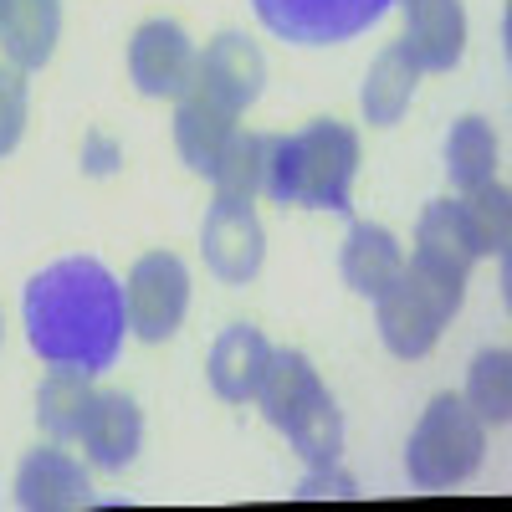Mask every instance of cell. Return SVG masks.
<instances>
[{
	"mask_svg": "<svg viewBox=\"0 0 512 512\" xmlns=\"http://www.w3.org/2000/svg\"><path fill=\"white\" fill-rule=\"evenodd\" d=\"M190 308V272L175 251H149L134 262L123 282V313L144 344H164L169 333L185 323Z\"/></svg>",
	"mask_w": 512,
	"mask_h": 512,
	"instance_id": "8992f818",
	"label": "cell"
},
{
	"mask_svg": "<svg viewBox=\"0 0 512 512\" xmlns=\"http://www.w3.org/2000/svg\"><path fill=\"white\" fill-rule=\"evenodd\" d=\"M267 359H272V344L262 338V328L251 323H236L216 338V349H210V390L231 405H246L256 400V384L267 374Z\"/></svg>",
	"mask_w": 512,
	"mask_h": 512,
	"instance_id": "9a60e30c",
	"label": "cell"
},
{
	"mask_svg": "<svg viewBox=\"0 0 512 512\" xmlns=\"http://www.w3.org/2000/svg\"><path fill=\"white\" fill-rule=\"evenodd\" d=\"M466 200V210H472V221H477V231H482V241H487V256H502L507 251V236H512V210H507V185L492 175L487 185H477V190H466L461 195Z\"/></svg>",
	"mask_w": 512,
	"mask_h": 512,
	"instance_id": "cb8c5ba5",
	"label": "cell"
},
{
	"mask_svg": "<svg viewBox=\"0 0 512 512\" xmlns=\"http://www.w3.org/2000/svg\"><path fill=\"white\" fill-rule=\"evenodd\" d=\"M0 11H6V0H0Z\"/></svg>",
	"mask_w": 512,
	"mask_h": 512,
	"instance_id": "4316f807",
	"label": "cell"
},
{
	"mask_svg": "<svg viewBox=\"0 0 512 512\" xmlns=\"http://www.w3.org/2000/svg\"><path fill=\"white\" fill-rule=\"evenodd\" d=\"M415 256L420 262H431L441 272H456L466 277L482 256H487V241L472 221V210H466V200H436L425 205L420 216V231H415Z\"/></svg>",
	"mask_w": 512,
	"mask_h": 512,
	"instance_id": "8fae6325",
	"label": "cell"
},
{
	"mask_svg": "<svg viewBox=\"0 0 512 512\" xmlns=\"http://www.w3.org/2000/svg\"><path fill=\"white\" fill-rule=\"evenodd\" d=\"M256 16L267 21L282 41L297 47H333L359 31H369L395 0H251Z\"/></svg>",
	"mask_w": 512,
	"mask_h": 512,
	"instance_id": "52a82bcc",
	"label": "cell"
},
{
	"mask_svg": "<svg viewBox=\"0 0 512 512\" xmlns=\"http://www.w3.org/2000/svg\"><path fill=\"white\" fill-rule=\"evenodd\" d=\"M77 441H82V451H88L93 466H103V472H123V466L139 456L144 415H139V405L128 400L123 390H98Z\"/></svg>",
	"mask_w": 512,
	"mask_h": 512,
	"instance_id": "7c38bea8",
	"label": "cell"
},
{
	"mask_svg": "<svg viewBox=\"0 0 512 512\" xmlns=\"http://www.w3.org/2000/svg\"><path fill=\"white\" fill-rule=\"evenodd\" d=\"M200 251H205V267L216 272L221 282H251L256 272H262L267 236H262V221H256L251 200L216 195V205L205 210Z\"/></svg>",
	"mask_w": 512,
	"mask_h": 512,
	"instance_id": "9c48e42d",
	"label": "cell"
},
{
	"mask_svg": "<svg viewBox=\"0 0 512 512\" xmlns=\"http://www.w3.org/2000/svg\"><path fill=\"white\" fill-rule=\"evenodd\" d=\"M26 338L47 364H72L103 374L123 344V287L93 256H67L26 282Z\"/></svg>",
	"mask_w": 512,
	"mask_h": 512,
	"instance_id": "6da1fadb",
	"label": "cell"
},
{
	"mask_svg": "<svg viewBox=\"0 0 512 512\" xmlns=\"http://www.w3.org/2000/svg\"><path fill=\"white\" fill-rule=\"evenodd\" d=\"M466 410H472L482 425H507L512 415V359L507 349H487L472 364V379H466Z\"/></svg>",
	"mask_w": 512,
	"mask_h": 512,
	"instance_id": "603a6c76",
	"label": "cell"
},
{
	"mask_svg": "<svg viewBox=\"0 0 512 512\" xmlns=\"http://www.w3.org/2000/svg\"><path fill=\"white\" fill-rule=\"evenodd\" d=\"M93 395L98 390H93V374L88 369L52 364V374L41 379V390H36V420H41V431H47L52 441H77Z\"/></svg>",
	"mask_w": 512,
	"mask_h": 512,
	"instance_id": "d6986e66",
	"label": "cell"
},
{
	"mask_svg": "<svg viewBox=\"0 0 512 512\" xmlns=\"http://www.w3.org/2000/svg\"><path fill=\"white\" fill-rule=\"evenodd\" d=\"M256 405H262V415L297 446V456L308 466H338V451H344V415H338L333 395L323 390V379L308 364V354L272 349L267 374L256 384Z\"/></svg>",
	"mask_w": 512,
	"mask_h": 512,
	"instance_id": "3957f363",
	"label": "cell"
},
{
	"mask_svg": "<svg viewBox=\"0 0 512 512\" xmlns=\"http://www.w3.org/2000/svg\"><path fill=\"white\" fill-rule=\"evenodd\" d=\"M446 175H451V185L461 195L487 185L497 175V139H492V128L482 118L451 123V134H446Z\"/></svg>",
	"mask_w": 512,
	"mask_h": 512,
	"instance_id": "44dd1931",
	"label": "cell"
},
{
	"mask_svg": "<svg viewBox=\"0 0 512 512\" xmlns=\"http://www.w3.org/2000/svg\"><path fill=\"white\" fill-rule=\"evenodd\" d=\"M88 472L62 451V441L41 446L21 461L16 472V502L26 512H67V507H88Z\"/></svg>",
	"mask_w": 512,
	"mask_h": 512,
	"instance_id": "5bb4252c",
	"label": "cell"
},
{
	"mask_svg": "<svg viewBox=\"0 0 512 512\" xmlns=\"http://www.w3.org/2000/svg\"><path fill=\"white\" fill-rule=\"evenodd\" d=\"M405 267V251L400 241L384 231V226H369V221H354L349 241H344V282L359 292V297H379Z\"/></svg>",
	"mask_w": 512,
	"mask_h": 512,
	"instance_id": "ffe728a7",
	"label": "cell"
},
{
	"mask_svg": "<svg viewBox=\"0 0 512 512\" xmlns=\"http://www.w3.org/2000/svg\"><path fill=\"white\" fill-rule=\"evenodd\" d=\"M405 47L420 72H451L466 52V11L461 0H400Z\"/></svg>",
	"mask_w": 512,
	"mask_h": 512,
	"instance_id": "4fadbf2b",
	"label": "cell"
},
{
	"mask_svg": "<svg viewBox=\"0 0 512 512\" xmlns=\"http://www.w3.org/2000/svg\"><path fill=\"white\" fill-rule=\"evenodd\" d=\"M62 36V0H6L0 11V47H6L11 67L36 72L47 67Z\"/></svg>",
	"mask_w": 512,
	"mask_h": 512,
	"instance_id": "2e32d148",
	"label": "cell"
},
{
	"mask_svg": "<svg viewBox=\"0 0 512 512\" xmlns=\"http://www.w3.org/2000/svg\"><path fill=\"white\" fill-rule=\"evenodd\" d=\"M262 82H267V57L256 52V41L226 31V36H216L195 57L190 93L210 98V103L226 108V113H241V108H251L256 98H262Z\"/></svg>",
	"mask_w": 512,
	"mask_h": 512,
	"instance_id": "30bf717a",
	"label": "cell"
},
{
	"mask_svg": "<svg viewBox=\"0 0 512 512\" xmlns=\"http://www.w3.org/2000/svg\"><path fill=\"white\" fill-rule=\"evenodd\" d=\"M195 41L175 21H144L128 41V77L144 98H185L195 82Z\"/></svg>",
	"mask_w": 512,
	"mask_h": 512,
	"instance_id": "ba28073f",
	"label": "cell"
},
{
	"mask_svg": "<svg viewBox=\"0 0 512 512\" xmlns=\"http://www.w3.org/2000/svg\"><path fill=\"white\" fill-rule=\"evenodd\" d=\"M236 139V113L216 108L200 93H185L180 108H175V144H180V159L195 169V175H216V164L226 154V144Z\"/></svg>",
	"mask_w": 512,
	"mask_h": 512,
	"instance_id": "e0dca14e",
	"label": "cell"
},
{
	"mask_svg": "<svg viewBox=\"0 0 512 512\" xmlns=\"http://www.w3.org/2000/svg\"><path fill=\"white\" fill-rule=\"evenodd\" d=\"M415 82H420V62L410 57L405 41H390V47L374 57L369 77H364V93H359L364 118L379 123V128L400 123V113H405L410 98H415Z\"/></svg>",
	"mask_w": 512,
	"mask_h": 512,
	"instance_id": "ac0fdd59",
	"label": "cell"
},
{
	"mask_svg": "<svg viewBox=\"0 0 512 512\" xmlns=\"http://www.w3.org/2000/svg\"><path fill=\"white\" fill-rule=\"evenodd\" d=\"M359 169V134L338 118H318L303 134L272 139L267 154V195L277 205H308V210H349V185Z\"/></svg>",
	"mask_w": 512,
	"mask_h": 512,
	"instance_id": "7a4b0ae2",
	"label": "cell"
},
{
	"mask_svg": "<svg viewBox=\"0 0 512 512\" xmlns=\"http://www.w3.org/2000/svg\"><path fill=\"white\" fill-rule=\"evenodd\" d=\"M461 297H466V277L441 272L431 262H420V256H410V262L400 267V277L374 297L384 349H390L395 359H425L436 349L441 328L456 318Z\"/></svg>",
	"mask_w": 512,
	"mask_h": 512,
	"instance_id": "277c9868",
	"label": "cell"
},
{
	"mask_svg": "<svg viewBox=\"0 0 512 512\" xmlns=\"http://www.w3.org/2000/svg\"><path fill=\"white\" fill-rule=\"evenodd\" d=\"M21 128H26V77L21 67H6L0 72V159L21 144Z\"/></svg>",
	"mask_w": 512,
	"mask_h": 512,
	"instance_id": "d4e9b609",
	"label": "cell"
},
{
	"mask_svg": "<svg viewBox=\"0 0 512 512\" xmlns=\"http://www.w3.org/2000/svg\"><path fill=\"white\" fill-rule=\"evenodd\" d=\"M487 451V425L466 410V400L456 395H436L431 410L420 415V425L410 431V451H405V472L420 492H441L451 482H466L482 466Z\"/></svg>",
	"mask_w": 512,
	"mask_h": 512,
	"instance_id": "5b68a950",
	"label": "cell"
},
{
	"mask_svg": "<svg viewBox=\"0 0 512 512\" xmlns=\"http://www.w3.org/2000/svg\"><path fill=\"white\" fill-rule=\"evenodd\" d=\"M118 159H123V154H118L113 139L88 134V144H82V169H88V175H113V164H118Z\"/></svg>",
	"mask_w": 512,
	"mask_h": 512,
	"instance_id": "484cf974",
	"label": "cell"
},
{
	"mask_svg": "<svg viewBox=\"0 0 512 512\" xmlns=\"http://www.w3.org/2000/svg\"><path fill=\"white\" fill-rule=\"evenodd\" d=\"M267 154H272V134H241L236 128V139L226 144L221 164H216V195H231V200H251L256 190L267 185Z\"/></svg>",
	"mask_w": 512,
	"mask_h": 512,
	"instance_id": "7402d4cb",
	"label": "cell"
}]
</instances>
